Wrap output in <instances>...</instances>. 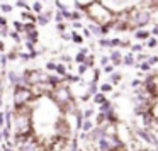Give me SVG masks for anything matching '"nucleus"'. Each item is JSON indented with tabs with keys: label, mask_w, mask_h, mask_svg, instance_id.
<instances>
[{
	"label": "nucleus",
	"mask_w": 158,
	"mask_h": 151,
	"mask_svg": "<svg viewBox=\"0 0 158 151\" xmlns=\"http://www.w3.org/2000/svg\"><path fill=\"white\" fill-rule=\"evenodd\" d=\"M87 15H89L90 19L94 21V24L97 26H105V24H110V22H114V12L110 10L107 5H104L100 2H95V4H92L89 9H87Z\"/></svg>",
	"instance_id": "nucleus-1"
},
{
	"label": "nucleus",
	"mask_w": 158,
	"mask_h": 151,
	"mask_svg": "<svg viewBox=\"0 0 158 151\" xmlns=\"http://www.w3.org/2000/svg\"><path fill=\"white\" fill-rule=\"evenodd\" d=\"M150 19H151L150 9L134 7L129 12V27L131 29H141L150 22Z\"/></svg>",
	"instance_id": "nucleus-2"
},
{
	"label": "nucleus",
	"mask_w": 158,
	"mask_h": 151,
	"mask_svg": "<svg viewBox=\"0 0 158 151\" xmlns=\"http://www.w3.org/2000/svg\"><path fill=\"white\" fill-rule=\"evenodd\" d=\"M51 97H53V100H55L60 107H61L65 112H66V109H68V105L73 100H71V93H70L68 87H63V85H60V87H56L55 90H53V93H51Z\"/></svg>",
	"instance_id": "nucleus-3"
},
{
	"label": "nucleus",
	"mask_w": 158,
	"mask_h": 151,
	"mask_svg": "<svg viewBox=\"0 0 158 151\" xmlns=\"http://www.w3.org/2000/svg\"><path fill=\"white\" fill-rule=\"evenodd\" d=\"M31 99H32V93H31V90H29L27 87H21V85L15 87L14 102H15V107H17V109H19V107H24Z\"/></svg>",
	"instance_id": "nucleus-4"
},
{
	"label": "nucleus",
	"mask_w": 158,
	"mask_h": 151,
	"mask_svg": "<svg viewBox=\"0 0 158 151\" xmlns=\"http://www.w3.org/2000/svg\"><path fill=\"white\" fill-rule=\"evenodd\" d=\"M110 63H112V65H114V66H119V65H123V53H121V51H119V49H112V51H110Z\"/></svg>",
	"instance_id": "nucleus-5"
},
{
	"label": "nucleus",
	"mask_w": 158,
	"mask_h": 151,
	"mask_svg": "<svg viewBox=\"0 0 158 151\" xmlns=\"http://www.w3.org/2000/svg\"><path fill=\"white\" fill-rule=\"evenodd\" d=\"M134 37H136L138 41H148L151 37V32L150 31H144V29H138L136 32H134Z\"/></svg>",
	"instance_id": "nucleus-6"
},
{
	"label": "nucleus",
	"mask_w": 158,
	"mask_h": 151,
	"mask_svg": "<svg viewBox=\"0 0 158 151\" xmlns=\"http://www.w3.org/2000/svg\"><path fill=\"white\" fill-rule=\"evenodd\" d=\"M94 129H95V127H94V122H92L90 119H85L83 124H82V131L85 132V134H89V132H92Z\"/></svg>",
	"instance_id": "nucleus-7"
},
{
	"label": "nucleus",
	"mask_w": 158,
	"mask_h": 151,
	"mask_svg": "<svg viewBox=\"0 0 158 151\" xmlns=\"http://www.w3.org/2000/svg\"><path fill=\"white\" fill-rule=\"evenodd\" d=\"M136 63L138 61L134 60V56L131 55V53H129V55H126L123 58V65H126V66H136Z\"/></svg>",
	"instance_id": "nucleus-8"
},
{
	"label": "nucleus",
	"mask_w": 158,
	"mask_h": 151,
	"mask_svg": "<svg viewBox=\"0 0 158 151\" xmlns=\"http://www.w3.org/2000/svg\"><path fill=\"white\" fill-rule=\"evenodd\" d=\"M94 102H95L97 105H102V104H105V102H107V99H105V93H102V92L95 93V95H94Z\"/></svg>",
	"instance_id": "nucleus-9"
},
{
	"label": "nucleus",
	"mask_w": 158,
	"mask_h": 151,
	"mask_svg": "<svg viewBox=\"0 0 158 151\" xmlns=\"http://www.w3.org/2000/svg\"><path fill=\"white\" fill-rule=\"evenodd\" d=\"M121 80H123V73H117V71H114V73L109 76V83H112V85H117Z\"/></svg>",
	"instance_id": "nucleus-10"
},
{
	"label": "nucleus",
	"mask_w": 158,
	"mask_h": 151,
	"mask_svg": "<svg viewBox=\"0 0 158 151\" xmlns=\"http://www.w3.org/2000/svg\"><path fill=\"white\" fill-rule=\"evenodd\" d=\"M112 109H114V107H112V102H110V100H107V102L102 104V105H99V112H104V114L110 112Z\"/></svg>",
	"instance_id": "nucleus-11"
},
{
	"label": "nucleus",
	"mask_w": 158,
	"mask_h": 151,
	"mask_svg": "<svg viewBox=\"0 0 158 151\" xmlns=\"http://www.w3.org/2000/svg\"><path fill=\"white\" fill-rule=\"evenodd\" d=\"M49 15H51V12H48V14H43V15H39L38 17V22L41 24V26H46L49 22Z\"/></svg>",
	"instance_id": "nucleus-12"
},
{
	"label": "nucleus",
	"mask_w": 158,
	"mask_h": 151,
	"mask_svg": "<svg viewBox=\"0 0 158 151\" xmlns=\"http://www.w3.org/2000/svg\"><path fill=\"white\" fill-rule=\"evenodd\" d=\"M112 88H114V85H112V83H109V82H105V83H102V85H100V92H102V93L112 92Z\"/></svg>",
	"instance_id": "nucleus-13"
},
{
	"label": "nucleus",
	"mask_w": 158,
	"mask_h": 151,
	"mask_svg": "<svg viewBox=\"0 0 158 151\" xmlns=\"http://www.w3.org/2000/svg\"><path fill=\"white\" fill-rule=\"evenodd\" d=\"M89 31L92 32V34H95V36H102V32H100V26H97V24H90L89 26Z\"/></svg>",
	"instance_id": "nucleus-14"
},
{
	"label": "nucleus",
	"mask_w": 158,
	"mask_h": 151,
	"mask_svg": "<svg viewBox=\"0 0 158 151\" xmlns=\"http://www.w3.org/2000/svg\"><path fill=\"white\" fill-rule=\"evenodd\" d=\"M136 66H139V70H141L143 73H144V71H150V70H151V65H150L148 61H143V63H139V65L136 63Z\"/></svg>",
	"instance_id": "nucleus-15"
},
{
	"label": "nucleus",
	"mask_w": 158,
	"mask_h": 151,
	"mask_svg": "<svg viewBox=\"0 0 158 151\" xmlns=\"http://www.w3.org/2000/svg\"><path fill=\"white\" fill-rule=\"evenodd\" d=\"M157 46H158V41H157V37H150V39H148V42H146V48L153 49V48H157Z\"/></svg>",
	"instance_id": "nucleus-16"
},
{
	"label": "nucleus",
	"mask_w": 158,
	"mask_h": 151,
	"mask_svg": "<svg viewBox=\"0 0 158 151\" xmlns=\"http://www.w3.org/2000/svg\"><path fill=\"white\" fill-rule=\"evenodd\" d=\"M87 93H89V95H95V93H99V92H97V85L95 83H90L89 85V88H87Z\"/></svg>",
	"instance_id": "nucleus-17"
},
{
	"label": "nucleus",
	"mask_w": 158,
	"mask_h": 151,
	"mask_svg": "<svg viewBox=\"0 0 158 151\" xmlns=\"http://www.w3.org/2000/svg\"><path fill=\"white\" fill-rule=\"evenodd\" d=\"M131 51H133V53H143V44H141V42L133 44V46H131Z\"/></svg>",
	"instance_id": "nucleus-18"
},
{
	"label": "nucleus",
	"mask_w": 158,
	"mask_h": 151,
	"mask_svg": "<svg viewBox=\"0 0 158 151\" xmlns=\"http://www.w3.org/2000/svg\"><path fill=\"white\" fill-rule=\"evenodd\" d=\"M27 39L31 42H36L38 41V31H31V32H27Z\"/></svg>",
	"instance_id": "nucleus-19"
},
{
	"label": "nucleus",
	"mask_w": 158,
	"mask_h": 151,
	"mask_svg": "<svg viewBox=\"0 0 158 151\" xmlns=\"http://www.w3.org/2000/svg\"><path fill=\"white\" fill-rule=\"evenodd\" d=\"M85 60H87V55H83V53H78L75 58V61L80 63V65H85Z\"/></svg>",
	"instance_id": "nucleus-20"
},
{
	"label": "nucleus",
	"mask_w": 158,
	"mask_h": 151,
	"mask_svg": "<svg viewBox=\"0 0 158 151\" xmlns=\"http://www.w3.org/2000/svg\"><path fill=\"white\" fill-rule=\"evenodd\" d=\"M56 73L60 76H66V68H65L63 65H58V66H56Z\"/></svg>",
	"instance_id": "nucleus-21"
},
{
	"label": "nucleus",
	"mask_w": 158,
	"mask_h": 151,
	"mask_svg": "<svg viewBox=\"0 0 158 151\" xmlns=\"http://www.w3.org/2000/svg\"><path fill=\"white\" fill-rule=\"evenodd\" d=\"M71 34H73V36H71V41H73V42H76V44H80V42L83 41V37H82L80 34H76V32H71Z\"/></svg>",
	"instance_id": "nucleus-22"
},
{
	"label": "nucleus",
	"mask_w": 158,
	"mask_h": 151,
	"mask_svg": "<svg viewBox=\"0 0 158 151\" xmlns=\"http://www.w3.org/2000/svg\"><path fill=\"white\" fill-rule=\"evenodd\" d=\"M94 65H95V63H94V56H87V60H85V66H87V68H94Z\"/></svg>",
	"instance_id": "nucleus-23"
},
{
	"label": "nucleus",
	"mask_w": 158,
	"mask_h": 151,
	"mask_svg": "<svg viewBox=\"0 0 158 151\" xmlns=\"http://www.w3.org/2000/svg\"><path fill=\"white\" fill-rule=\"evenodd\" d=\"M114 68H116V66H114V65L110 63V65H107V66H104V71H105V73H110V75H112V73H114Z\"/></svg>",
	"instance_id": "nucleus-24"
},
{
	"label": "nucleus",
	"mask_w": 158,
	"mask_h": 151,
	"mask_svg": "<svg viewBox=\"0 0 158 151\" xmlns=\"http://www.w3.org/2000/svg\"><path fill=\"white\" fill-rule=\"evenodd\" d=\"M32 10H34V12H38V14H39V12H41V10H43V5H41V2H36L34 5H32Z\"/></svg>",
	"instance_id": "nucleus-25"
},
{
	"label": "nucleus",
	"mask_w": 158,
	"mask_h": 151,
	"mask_svg": "<svg viewBox=\"0 0 158 151\" xmlns=\"http://www.w3.org/2000/svg\"><path fill=\"white\" fill-rule=\"evenodd\" d=\"M109 63H110V58H109V56H102V58H100V65H102V66H107Z\"/></svg>",
	"instance_id": "nucleus-26"
},
{
	"label": "nucleus",
	"mask_w": 158,
	"mask_h": 151,
	"mask_svg": "<svg viewBox=\"0 0 158 151\" xmlns=\"http://www.w3.org/2000/svg\"><path fill=\"white\" fill-rule=\"evenodd\" d=\"M92 116H94V109H87L83 112V119H90Z\"/></svg>",
	"instance_id": "nucleus-27"
},
{
	"label": "nucleus",
	"mask_w": 158,
	"mask_h": 151,
	"mask_svg": "<svg viewBox=\"0 0 158 151\" xmlns=\"http://www.w3.org/2000/svg\"><path fill=\"white\" fill-rule=\"evenodd\" d=\"M78 19H82V14H80V12H73V14H71V21L78 22Z\"/></svg>",
	"instance_id": "nucleus-28"
},
{
	"label": "nucleus",
	"mask_w": 158,
	"mask_h": 151,
	"mask_svg": "<svg viewBox=\"0 0 158 151\" xmlns=\"http://www.w3.org/2000/svg\"><path fill=\"white\" fill-rule=\"evenodd\" d=\"M148 63H150L151 66H155L158 63V56H150V58H148Z\"/></svg>",
	"instance_id": "nucleus-29"
},
{
	"label": "nucleus",
	"mask_w": 158,
	"mask_h": 151,
	"mask_svg": "<svg viewBox=\"0 0 158 151\" xmlns=\"http://www.w3.org/2000/svg\"><path fill=\"white\" fill-rule=\"evenodd\" d=\"M63 19H65L63 12H58V14H56V22H58V24H63Z\"/></svg>",
	"instance_id": "nucleus-30"
},
{
	"label": "nucleus",
	"mask_w": 158,
	"mask_h": 151,
	"mask_svg": "<svg viewBox=\"0 0 158 151\" xmlns=\"http://www.w3.org/2000/svg\"><path fill=\"white\" fill-rule=\"evenodd\" d=\"M87 66H85V65H80V66H78V75H85V71H87Z\"/></svg>",
	"instance_id": "nucleus-31"
},
{
	"label": "nucleus",
	"mask_w": 158,
	"mask_h": 151,
	"mask_svg": "<svg viewBox=\"0 0 158 151\" xmlns=\"http://www.w3.org/2000/svg\"><path fill=\"white\" fill-rule=\"evenodd\" d=\"M22 17H26V19H29V21H32V22H34V21H38V19L34 17V15H32V14H29V12H26V14H22Z\"/></svg>",
	"instance_id": "nucleus-32"
},
{
	"label": "nucleus",
	"mask_w": 158,
	"mask_h": 151,
	"mask_svg": "<svg viewBox=\"0 0 158 151\" xmlns=\"http://www.w3.org/2000/svg\"><path fill=\"white\" fill-rule=\"evenodd\" d=\"M0 9H2L4 12H10V10H12V7H10V5H7V4H2V5H0Z\"/></svg>",
	"instance_id": "nucleus-33"
},
{
	"label": "nucleus",
	"mask_w": 158,
	"mask_h": 151,
	"mask_svg": "<svg viewBox=\"0 0 158 151\" xmlns=\"http://www.w3.org/2000/svg\"><path fill=\"white\" fill-rule=\"evenodd\" d=\"M56 66H58V65H56V63H53V61H49L48 65H46V68H48V70H55V71H56Z\"/></svg>",
	"instance_id": "nucleus-34"
},
{
	"label": "nucleus",
	"mask_w": 158,
	"mask_h": 151,
	"mask_svg": "<svg viewBox=\"0 0 158 151\" xmlns=\"http://www.w3.org/2000/svg\"><path fill=\"white\" fill-rule=\"evenodd\" d=\"M150 32L153 34V37H157V36H158V26H157V27H153V29L150 31Z\"/></svg>",
	"instance_id": "nucleus-35"
},
{
	"label": "nucleus",
	"mask_w": 158,
	"mask_h": 151,
	"mask_svg": "<svg viewBox=\"0 0 158 151\" xmlns=\"http://www.w3.org/2000/svg\"><path fill=\"white\" fill-rule=\"evenodd\" d=\"M83 36H85V37H90V36H92V32H90L89 29H83Z\"/></svg>",
	"instance_id": "nucleus-36"
},
{
	"label": "nucleus",
	"mask_w": 158,
	"mask_h": 151,
	"mask_svg": "<svg viewBox=\"0 0 158 151\" xmlns=\"http://www.w3.org/2000/svg\"><path fill=\"white\" fill-rule=\"evenodd\" d=\"M71 36H73V34H66V32H63L61 37H63V39H71Z\"/></svg>",
	"instance_id": "nucleus-37"
},
{
	"label": "nucleus",
	"mask_w": 158,
	"mask_h": 151,
	"mask_svg": "<svg viewBox=\"0 0 158 151\" xmlns=\"http://www.w3.org/2000/svg\"><path fill=\"white\" fill-rule=\"evenodd\" d=\"M4 137H5V139H9V137H10V131H9V129L4 131Z\"/></svg>",
	"instance_id": "nucleus-38"
},
{
	"label": "nucleus",
	"mask_w": 158,
	"mask_h": 151,
	"mask_svg": "<svg viewBox=\"0 0 158 151\" xmlns=\"http://www.w3.org/2000/svg\"><path fill=\"white\" fill-rule=\"evenodd\" d=\"M17 5H19V7H27V5H26V2H24V0H19V2H17Z\"/></svg>",
	"instance_id": "nucleus-39"
},
{
	"label": "nucleus",
	"mask_w": 158,
	"mask_h": 151,
	"mask_svg": "<svg viewBox=\"0 0 158 151\" xmlns=\"http://www.w3.org/2000/svg\"><path fill=\"white\" fill-rule=\"evenodd\" d=\"M131 85H133V87H138V85H141V82H139V80H133Z\"/></svg>",
	"instance_id": "nucleus-40"
},
{
	"label": "nucleus",
	"mask_w": 158,
	"mask_h": 151,
	"mask_svg": "<svg viewBox=\"0 0 158 151\" xmlns=\"http://www.w3.org/2000/svg\"><path fill=\"white\" fill-rule=\"evenodd\" d=\"M73 27H75V29H80V27H82V24H80V22H73Z\"/></svg>",
	"instance_id": "nucleus-41"
},
{
	"label": "nucleus",
	"mask_w": 158,
	"mask_h": 151,
	"mask_svg": "<svg viewBox=\"0 0 158 151\" xmlns=\"http://www.w3.org/2000/svg\"><path fill=\"white\" fill-rule=\"evenodd\" d=\"M12 37H14L15 41H19V39H21V37H19V34H17V32H12Z\"/></svg>",
	"instance_id": "nucleus-42"
},
{
	"label": "nucleus",
	"mask_w": 158,
	"mask_h": 151,
	"mask_svg": "<svg viewBox=\"0 0 158 151\" xmlns=\"http://www.w3.org/2000/svg\"><path fill=\"white\" fill-rule=\"evenodd\" d=\"M0 26H5V17L0 15Z\"/></svg>",
	"instance_id": "nucleus-43"
},
{
	"label": "nucleus",
	"mask_w": 158,
	"mask_h": 151,
	"mask_svg": "<svg viewBox=\"0 0 158 151\" xmlns=\"http://www.w3.org/2000/svg\"><path fill=\"white\" fill-rule=\"evenodd\" d=\"M15 27H17V29H24V26H22L21 22H15Z\"/></svg>",
	"instance_id": "nucleus-44"
},
{
	"label": "nucleus",
	"mask_w": 158,
	"mask_h": 151,
	"mask_svg": "<svg viewBox=\"0 0 158 151\" xmlns=\"http://www.w3.org/2000/svg\"><path fill=\"white\" fill-rule=\"evenodd\" d=\"M58 29H60V31H65V24H58Z\"/></svg>",
	"instance_id": "nucleus-45"
},
{
	"label": "nucleus",
	"mask_w": 158,
	"mask_h": 151,
	"mask_svg": "<svg viewBox=\"0 0 158 151\" xmlns=\"http://www.w3.org/2000/svg\"><path fill=\"white\" fill-rule=\"evenodd\" d=\"M2 124H4V116L0 114V126H2Z\"/></svg>",
	"instance_id": "nucleus-46"
},
{
	"label": "nucleus",
	"mask_w": 158,
	"mask_h": 151,
	"mask_svg": "<svg viewBox=\"0 0 158 151\" xmlns=\"http://www.w3.org/2000/svg\"><path fill=\"white\" fill-rule=\"evenodd\" d=\"M0 51H4V42L0 41Z\"/></svg>",
	"instance_id": "nucleus-47"
},
{
	"label": "nucleus",
	"mask_w": 158,
	"mask_h": 151,
	"mask_svg": "<svg viewBox=\"0 0 158 151\" xmlns=\"http://www.w3.org/2000/svg\"><path fill=\"white\" fill-rule=\"evenodd\" d=\"M0 105H2V92H0Z\"/></svg>",
	"instance_id": "nucleus-48"
},
{
	"label": "nucleus",
	"mask_w": 158,
	"mask_h": 151,
	"mask_svg": "<svg viewBox=\"0 0 158 151\" xmlns=\"http://www.w3.org/2000/svg\"><path fill=\"white\" fill-rule=\"evenodd\" d=\"M2 137H4V134H0V141H2Z\"/></svg>",
	"instance_id": "nucleus-49"
},
{
	"label": "nucleus",
	"mask_w": 158,
	"mask_h": 151,
	"mask_svg": "<svg viewBox=\"0 0 158 151\" xmlns=\"http://www.w3.org/2000/svg\"><path fill=\"white\" fill-rule=\"evenodd\" d=\"M0 151H2V150H0Z\"/></svg>",
	"instance_id": "nucleus-50"
}]
</instances>
